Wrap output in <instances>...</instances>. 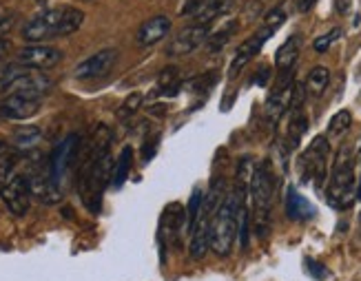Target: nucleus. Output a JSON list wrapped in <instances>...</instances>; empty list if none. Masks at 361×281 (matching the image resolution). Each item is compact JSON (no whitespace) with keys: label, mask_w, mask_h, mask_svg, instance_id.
<instances>
[{"label":"nucleus","mask_w":361,"mask_h":281,"mask_svg":"<svg viewBox=\"0 0 361 281\" xmlns=\"http://www.w3.org/2000/svg\"><path fill=\"white\" fill-rule=\"evenodd\" d=\"M85 23V13L75 7H58L34 15L23 29V38L31 44H40L54 38L75 34Z\"/></svg>","instance_id":"nucleus-1"},{"label":"nucleus","mask_w":361,"mask_h":281,"mask_svg":"<svg viewBox=\"0 0 361 281\" xmlns=\"http://www.w3.org/2000/svg\"><path fill=\"white\" fill-rule=\"evenodd\" d=\"M248 189L244 186H235V191L224 197L222 204L217 206L213 222H211V248L215 255L226 257L233 251L235 237L240 230V208L246 201Z\"/></svg>","instance_id":"nucleus-2"},{"label":"nucleus","mask_w":361,"mask_h":281,"mask_svg":"<svg viewBox=\"0 0 361 281\" xmlns=\"http://www.w3.org/2000/svg\"><path fill=\"white\" fill-rule=\"evenodd\" d=\"M111 180H114L111 153L102 155L100 160H93V162L78 166V193H80L85 206L91 213H100L102 195Z\"/></svg>","instance_id":"nucleus-3"},{"label":"nucleus","mask_w":361,"mask_h":281,"mask_svg":"<svg viewBox=\"0 0 361 281\" xmlns=\"http://www.w3.org/2000/svg\"><path fill=\"white\" fill-rule=\"evenodd\" d=\"M248 195L253 199V222L259 237H266L271 230V206L275 195V175L269 160H264L255 166L253 180L248 186Z\"/></svg>","instance_id":"nucleus-4"},{"label":"nucleus","mask_w":361,"mask_h":281,"mask_svg":"<svg viewBox=\"0 0 361 281\" xmlns=\"http://www.w3.org/2000/svg\"><path fill=\"white\" fill-rule=\"evenodd\" d=\"M328 204L335 208H348L357 199V177H355V151L350 144H341L333 164L331 184H328Z\"/></svg>","instance_id":"nucleus-5"},{"label":"nucleus","mask_w":361,"mask_h":281,"mask_svg":"<svg viewBox=\"0 0 361 281\" xmlns=\"http://www.w3.org/2000/svg\"><path fill=\"white\" fill-rule=\"evenodd\" d=\"M328 153H331V144H328L326 135H317L310 142V146L304 151L300 160L302 180L315 184V189H324L326 182V170H328Z\"/></svg>","instance_id":"nucleus-6"},{"label":"nucleus","mask_w":361,"mask_h":281,"mask_svg":"<svg viewBox=\"0 0 361 281\" xmlns=\"http://www.w3.org/2000/svg\"><path fill=\"white\" fill-rule=\"evenodd\" d=\"M80 135L78 133H71V135H67L62 142L54 149V153H51V160H49V177L60 186L62 184V180H65V175H67V170H69V166H71V162L75 160V155H78V151H80Z\"/></svg>","instance_id":"nucleus-7"},{"label":"nucleus","mask_w":361,"mask_h":281,"mask_svg":"<svg viewBox=\"0 0 361 281\" xmlns=\"http://www.w3.org/2000/svg\"><path fill=\"white\" fill-rule=\"evenodd\" d=\"M0 197H3L5 206L11 211V215L23 217L29 211V201H31V184L23 175H11L3 189H0Z\"/></svg>","instance_id":"nucleus-8"},{"label":"nucleus","mask_w":361,"mask_h":281,"mask_svg":"<svg viewBox=\"0 0 361 281\" xmlns=\"http://www.w3.org/2000/svg\"><path fill=\"white\" fill-rule=\"evenodd\" d=\"M118 51L116 49H102L98 54L89 56L80 65L73 69V75L78 80H96V77H104L109 71L116 67Z\"/></svg>","instance_id":"nucleus-9"},{"label":"nucleus","mask_w":361,"mask_h":281,"mask_svg":"<svg viewBox=\"0 0 361 281\" xmlns=\"http://www.w3.org/2000/svg\"><path fill=\"white\" fill-rule=\"evenodd\" d=\"M275 31H277V29L264 25L259 31H255L253 36H250L248 40H244V42L240 44V49L235 51V58H233V62H231V77L238 75V73L248 65V62L262 51V46L266 44V40H269V38L275 34Z\"/></svg>","instance_id":"nucleus-10"},{"label":"nucleus","mask_w":361,"mask_h":281,"mask_svg":"<svg viewBox=\"0 0 361 281\" xmlns=\"http://www.w3.org/2000/svg\"><path fill=\"white\" fill-rule=\"evenodd\" d=\"M211 36L209 31V25H200V23H193L184 27L180 34L173 38L169 46V56H188L191 51H195L200 44H207V38Z\"/></svg>","instance_id":"nucleus-11"},{"label":"nucleus","mask_w":361,"mask_h":281,"mask_svg":"<svg viewBox=\"0 0 361 281\" xmlns=\"http://www.w3.org/2000/svg\"><path fill=\"white\" fill-rule=\"evenodd\" d=\"M62 60V51L49 44H29L18 51V62L31 69H51Z\"/></svg>","instance_id":"nucleus-12"},{"label":"nucleus","mask_w":361,"mask_h":281,"mask_svg":"<svg viewBox=\"0 0 361 281\" xmlns=\"http://www.w3.org/2000/svg\"><path fill=\"white\" fill-rule=\"evenodd\" d=\"M213 215L215 213H211L207 206L202 204L197 224L191 230V248H188V253H191L193 259H202L204 255H207L209 248H211V222H213Z\"/></svg>","instance_id":"nucleus-13"},{"label":"nucleus","mask_w":361,"mask_h":281,"mask_svg":"<svg viewBox=\"0 0 361 281\" xmlns=\"http://www.w3.org/2000/svg\"><path fill=\"white\" fill-rule=\"evenodd\" d=\"M40 108V100L23 98L18 93H9V96L0 102V115L9 120H27L36 115Z\"/></svg>","instance_id":"nucleus-14"},{"label":"nucleus","mask_w":361,"mask_h":281,"mask_svg":"<svg viewBox=\"0 0 361 281\" xmlns=\"http://www.w3.org/2000/svg\"><path fill=\"white\" fill-rule=\"evenodd\" d=\"M171 31V20L166 15H153V18L145 20L137 29V44L140 46H151V44H158L160 40H164Z\"/></svg>","instance_id":"nucleus-15"},{"label":"nucleus","mask_w":361,"mask_h":281,"mask_svg":"<svg viewBox=\"0 0 361 281\" xmlns=\"http://www.w3.org/2000/svg\"><path fill=\"white\" fill-rule=\"evenodd\" d=\"M49 89H51V80H49V77L42 75V73H34V71H31L9 93H18V96L31 98V100H42V96H44V93H49Z\"/></svg>","instance_id":"nucleus-16"},{"label":"nucleus","mask_w":361,"mask_h":281,"mask_svg":"<svg viewBox=\"0 0 361 281\" xmlns=\"http://www.w3.org/2000/svg\"><path fill=\"white\" fill-rule=\"evenodd\" d=\"M315 206L310 204V201L300 195L295 191V186H290L288 193H286V215H288V220L293 222H308L315 217Z\"/></svg>","instance_id":"nucleus-17"},{"label":"nucleus","mask_w":361,"mask_h":281,"mask_svg":"<svg viewBox=\"0 0 361 281\" xmlns=\"http://www.w3.org/2000/svg\"><path fill=\"white\" fill-rule=\"evenodd\" d=\"M29 184H31V195L44 201V204H58L62 197L60 186L49 175H36L29 180Z\"/></svg>","instance_id":"nucleus-18"},{"label":"nucleus","mask_w":361,"mask_h":281,"mask_svg":"<svg viewBox=\"0 0 361 281\" xmlns=\"http://www.w3.org/2000/svg\"><path fill=\"white\" fill-rule=\"evenodd\" d=\"M300 46H302V38L300 36H290L284 44L279 46L277 56H275V67H277V71L295 69L297 56H300Z\"/></svg>","instance_id":"nucleus-19"},{"label":"nucleus","mask_w":361,"mask_h":281,"mask_svg":"<svg viewBox=\"0 0 361 281\" xmlns=\"http://www.w3.org/2000/svg\"><path fill=\"white\" fill-rule=\"evenodd\" d=\"M29 73H31V67L23 65V62H7L5 67H0V93L11 91Z\"/></svg>","instance_id":"nucleus-20"},{"label":"nucleus","mask_w":361,"mask_h":281,"mask_svg":"<svg viewBox=\"0 0 361 281\" xmlns=\"http://www.w3.org/2000/svg\"><path fill=\"white\" fill-rule=\"evenodd\" d=\"M182 228H184V211H182V206H180V204L169 206L166 213H164V222H162L160 239H162L164 235H169L171 242H176Z\"/></svg>","instance_id":"nucleus-21"},{"label":"nucleus","mask_w":361,"mask_h":281,"mask_svg":"<svg viewBox=\"0 0 361 281\" xmlns=\"http://www.w3.org/2000/svg\"><path fill=\"white\" fill-rule=\"evenodd\" d=\"M328 82H331V71H328L326 67H315V69H310L304 87H306L308 96L319 98L322 93L328 89Z\"/></svg>","instance_id":"nucleus-22"},{"label":"nucleus","mask_w":361,"mask_h":281,"mask_svg":"<svg viewBox=\"0 0 361 281\" xmlns=\"http://www.w3.org/2000/svg\"><path fill=\"white\" fill-rule=\"evenodd\" d=\"M308 129V120L306 115L302 113V108H297V111H293L290 115V122H288V133H286V139H288V149L295 151L297 146H300L302 137Z\"/></svg>","instance_id":"nucleus-23"},{"label":"nucleus","mask_w":361,"mask_h":281,"mask_svg":"<svg viewBox=\"0 0 361 281\" xmlns=\"http://www.w3.org/2000/svg\"><path fill=\"white\" fill-rule=\"evenodd\" d=\"M231 7V0H209V3H204L193 15H195V23L200 25H211L217 15H222L226 9Z\"/></svg>","instance_id":"nucleus-24"},{"label":"nucleus","mask_w":361,"mask_h":281,"mask_svg":"<svg viewBox=\"0 0 361 281\" xmlns=\"http://www.w3.org/2000/svg\"><path fill=\"white\" fill-rule=\"evenodd\" d=\"M238 31V20H228L222 29H217L213 31V34L207 38V49L211 54H217V51H222L224 46L228 44V40L233 38V34Z\"/></svg>","instance_id":"nucleus-25"},{"label":"nucleus","mask_w":361,"mask_h":281,"mask_svg":"<svg viewBox=\"0 0 361 281\" xmlns=\"http://www.w3.org/2000/svg\"><path fill=\"white\" fill-rule=\"evenodd\" d=\"M131 162H133V149L124 146L120 151V158H118L116 166H114V180H111V184L116 186V189H120V186L127 182L129 170H131Z\"/></svg>","instance_id":"nucleus-26"},{"label":"nucleus","mask_w":361,"mask_h":281,"mask_svg":"<svg viewBox=\"0 0 361 281\" xmlns=\"http://www.w3.org/2000/svg\"><path fill=\"white\" fill-rule=\"evenodd\" d=\"M40 139H42V131L38 127H20L13 133V146L27 151V149H34Z\"/></svg>","instance_id":"nucleus-27"},{"label":"nucleus","mask_w":361,"mask_h":281,"mask_svg":"<svg viewBox=\"0 0 361 281\" xmlns=\"http://www.w3.org/2000/svg\"><path fill=\"white\" fill-rule=\"evenodd\" d=\"M158 87H160V91L164 93V96H176L178 89H182L178 69H176V67H166V69H162V73H160V77H158Z\"/></svg>","instance_id":"nucleus-28"},{"label":"nucleus","mask_w":361,"mask_h":281,"mask_svg":"<svg viewBox=\"0 0 361 281\" xmlns=\"http://www.w3.org/2000/svg\"><path fill=\"white\" fill-rule=\"evenodd\" d=\"M350 124H353V113L350 111H337L333 118H331V122H328V137H339V135H343L348 129H350Z\"/></svg>","instance_id":"nucleus-29"},{"label":"nucleus","mask_w":361,"mask_h":281,"mask_svg":"<svg viewBox=\"0 0 361 281\" xmlns=\"http://www.w3.org/2000/svg\"><path fill=\"white\" fill-rule=\"evenodd\" d=\"M217 80H219V75L215 71H209V73H204V75L193 77V80H188L184 85V89H188L191 93H202V91H209Z\"/></svg>","instance_id":"nucleus-30"},{"label":"nucleus","mask_w":361,"mask_h":281,"mask_svg":"<svg viewBox=\"0 0 361 281\" xmlns=\"http://www.w3.org/2000/svg\"><path fill=\"white\" fill-rule=\"evenodd\" d=\"M140 104H142V93H140V91H133L131 96L122 102V106L118 108V118H120V120H127V118L135 115V113H137V108H140Z\"/></svg>","instance_id":"nucleus-31"},{"label":"nucleus","mask_w":361,"mask_h":281,"mask_svg":"<svg viewBox=\"0 0 361 281\" xmlns=\"http://www.w3.org/2000/svg\"><path fill=\"white\" fill-rule=\"evenodd\" d=\"M11 168H13V151L5 142H0V182L9 180Z\"/></svg>","instance_id":"nucleus-32"},{"label":"nucleus","mask_w":361,"mask_h":281,"mask_svg":"<svg viewBox=\"0 0 361 281\" xmlns=\"http://www.w3.org/2000/svg\"><path fill=\"white\" fill-rule=\"evenodd\" d=\"M339 36H341V29H333V31H328V34L319 36L312 46H315V51H317V54H326L328 49H331V44H333Z\"/></svg>","instance_id":"nucleus-33"},{"label":"nucleus","mask_w":361,"mask_h":281,"mask_svg":"<svg viewBox=\"0 0 361 281\" xmlns=\"http://www.w3.org/2000/svg\"><path fill=\"white\" fill-rule=\"evenodd\" d=\"M284 20H286V13H284V9L277 7V9H273V11L266 13L264 25H266V27H273V29H279L281 25H284Z\"/></svg>","instance_id":"nucleus-34"},{"label":"nucleus","mask_w":361,"mask_h":281,"mask_svg":"<svg viewBox=\"0 0 361 281\" xmlns=\"http://www.w3.org/2000/svg\"><path fill=\"white\" fill-rule=\"evenodd\" d=\"M158 142H160V135L149 137L147 142H145V146H142V160L145 162H149L153 155H155V151H158Z\"/></svg>","instance_id":"nucleus-35"},{"label":"nucleus","mask_w":361,"mask_h":281,"mask_svg":"<svg viewBox=\"0 0 361 281\" xmlns=\"http://www.w3.org/2000/svg\"><path fill=\"white\" fill-rule=\"evenodd\" d=\"M306 266H308V273L315 279H326L328 277V270H324V266H322V263H317V261L306 259Z\"/></svg>","instance_id":"nucleus-36"},{"label":"nucleus","mask_w":361,"mask_h":281,"mask_svg":"<svg viewBox=\"0 0 361 281\" xmlns=\"http://www.w3.org/2000/svg\"><path fill=\"white\" fill-rule=\"evenodd\" d=\"M204 3H209V0H184V7L180 9V13H182V15H191V13H195Z\"/></svg>","instance_id":"nucleus-37"},{"label":"nucleus","mask_w":361,"mask_h":281,"mask_svg":"<svg viewBox=\"0 0 361 281\" xmlns=\"http://www.w3.org/2000/svg\"><path fill=\"white\" fill-rule=\"evenodd\" d=\"M317 0H297V9L300 11H310L312 7H315Z\"/></svg>","instance_id":"nucleus-38"},{"label":"nucleus","mask_w":361,"mask_h":281,"mask_svg":"<svg viewBox=\"0 0 361 281\" xmlns=\"http://www.w3.org/2000/svg\"><path fill=\"white\" fill-rule=\"evenodd\" d=\"M348 7H350V0H337V11L339 13H346Z\"/></svg>","instance_id":"nucleus-39"},{"label":"nucleus","mask_w":361,"mask_h":281,"mask_svg":"<svg viewBox=\"0 0 361 281\" xmlns=\"http://www.w3.org/2000/svg\"><path fill=\"white\" fill-rule=\"evenodd\" d=\"M7 49H9V42H7V40H0V62H3V58H5V54H7Z\"/></svg>","instance_id":"nucleus-40"},{"label":"nucleus","mask_w":361,"mask_h":281,"mask_svg":"<svg viewBox=\"0 0 361 281\" xmlns=\"http://www.w3.org/2000/svg\"><path fill=\"white\" fill-rule=\"evenodd\" d=\"M266 77H269V69H262V75L257 77V85H266Z\"/></svg>","instance_id":"nucleus-41"},{"label":"nucleus","mask_w":361,"mask_h":281,"mask_svg":"<svg viewBox=\"0 0 361 281\" xmlns=\"http://www.w3.org/2000/svg\"><path fill=\"white\" fill-rule=\"evenodd\" d=\"M359 160H361V142H359Z\"/></svg>","instance_id":"nucleus-42"},{"label":"nucleus","mask_w":361,"mask_h":281,"mask_svg":"<svg viewBox=\"0 0 361 281\" xmlns=\"http://www.w3.org/2000/svg\"><path fill=\"white\" fill-rule=\"evenodd\" d=\"M3 23H5V20H3V18H0V25H3Z\"/></svg>","instance_id":"nucleus-43"}]
</instances>
